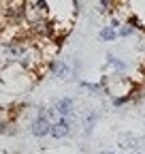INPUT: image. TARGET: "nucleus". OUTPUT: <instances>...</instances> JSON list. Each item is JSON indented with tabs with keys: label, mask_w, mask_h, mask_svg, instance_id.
Instances as JSON below:
<instances>
[{
	"label": "nucleus",
	"mask_w": 145,
	"mask_h": 154,
	"mask_svg": "<svg viewBox=\"0 0 145 154\" xmlns=\"http://www.w3.org/2000/svg\"><path fill=\"white\" fill-rule=\"evenodd\" d=\"M51 120H47L45 116H36V118L32 120V124H30V133L34 135V137H45V135H49L51 133Z\"/></svg>",
	"instance_id": "f257e3e1"
},
{
	"label": "nucleus",
	"mask_w": 145,
	"mask_h": 154,
	"mask_svg": "<svg viewBox=\"0 0 145 154\" xmlns=\"http://www.w3.org/2000/svg\"><path fill=\"white\" fill-rule=\"evenodd\" d=\"M70 126H72V122H70V118H64V116H60V118L51 124V137L53 139H64L66 135L70 133Z\"/></svg>",
	"instance_id": "f03ea898"
},
{
	"label": "nucleus",
	"mask_w": 145,
	"mask_h": 154,
	"mask_svg": "<svg viewBox=\"0 0 145 154\" xmlns=\"http://www.w3.org/2000/svg\"><path fill=\"white\" fill-rule=\"evenodd\" d=\"M53 109L58 111V116H64V118H70V116L75 113V101H72L70 96H64V99L56 101Z\"/></svg>",
	"instance_id": "7ed1b4c3"
},
{
	"label": "nucleus",
	"mask_w": 145,
	"mask_h": 154,
	"mask_svg": "<svg viewBox=\"0 0 145 154\" xmlns=\"http://www.w3.org/2000/svg\"><path fill=\"white\" fill-rule=\"evenodd\" d=\"M96 122H98V111H87V113L83 116V133H85V135H92Z\"/></svg>",
	"instance_id": "20e7f679"
},
{
	"label": "nucleus",
	"mask_w": 145,
	"mask_h": 154,
	"mask_svg": "<svg viewBox=\"0 0 145 154\" xmlns=\"http://www.w3.org/2000/svg\"><path fill=\"white\" fill-rule=\"evenodd\" d=\"M32 13L41 15V17H47V15H49V5H47V0H36V2H32Z\"/></svg>",
	"instance_id": "39448f33"
},
{
	"label": "nucleus",
	"mask_w": 145,
	"mask_h": 154,
	"mask_svg": "<svg viewBox=\"0 0 145 154\" xmlns=\"http://www.w3.org/2000/svg\"><path fill=\"white\" fill-rule=\"evenodd\" d=\"M51 71L56 73V77H66V75L70 73V66H68L64 60H60V62H53V64H51Z\"/></svg>",
	"instance_id": "423d86ee"
},
{
	"label": "nucleus",
	"mask_w": 145,
	"mask_h": 154,
	"mask_svg": "<svg viewBox=\"0 0 145 154\" xmlns=\"http://www.w3.org/2000/svg\"><path fill=\"white\" fill-rule=\"evenodd\" d=\"M100 41H107V43H111V41H115L117 38V30L115 28H111V26H105L102 30H100Z\"/></svg>",
	"instance_id": "0eeeda50"
},
{
	"label": "nucleus",
	"mask_w": 145,
	"mask_h": 154,
	"mask_svg": "<svg viewBox=\"0 0 145 154\" xmlns=\"http://www.w3.org/2000/svg\"><path fill=\"white\" fill-rule=\"evenodd\" d=\"M120 143H122V148H126V150H132V148L137 146V139H135L132 133H124V135H120Z\"/></svg>",
	"instance_id": "6e6552de"
},
{
	"label": "nucleus",
	"mask_w": 145,
	"mask_h": 154,
	"mask_svg": "<svg viewBox=\"0 0 145 154\" xmlns=\"http://www.w3.org/2000/svg\"><path fill=\"white\" fill-rule=\"evenodd\" d=\"M107 60H109V64H111L115 71H120V73H122V71H126V64L120 60V58H115V56H111V54H109V56H107Z\"/></svg>",
	"instance_id": "1a4fd4ad"
},
{
	"label": "nucleus",
	"mask_w": 145,
	"mask_h": 154,
	"mask_svg": "<svg viewBox=\"0 0 145 154\" xmlns=\"http://www.w3.org/2000/svg\"><path fill=\"white\" fill-rule=\"evenodd\" d=\"M132 96H135V92H130V94H122V96H115V99H113V105H115V107H122V105H126L128 101H132Z\"/></svg>",
	"instance_id": "9d476101"
},
{
	"label": "nucleus",
	"mask_w": 145,
	"mask_h": 154,
	"mask_svg": "<svg viewBox=\"0 0 145 154\" xmlns=\"http://www.w3.org/2000/svg\"><path fill=\"white\" fill-rule=\"evenodd\" d=\"M128 24H130V26H132L135 30H143V32H145V26L141 24V19H139L137 15H130V19H128Z\"/></svg>",
	"instance_id": "9b49d317"
},
{
	"label": "nucleus",
	"mask_w": 145,
	"mask_h": 154,
	"mask_svg": "<svg viewBox=\"0 0 145 154\" xmlns=\"http://www.w3.org/2000/svg\"><path fill=\"white\" fill-rule=\"evenodd\" d=\"M98 13H111V0H98Z\"/></svg>",
	"instance_id": "f8f14e48"
},
{
	"label": "nucleus",
	"mask_w": 145,
	"mask_h": 154,
	"mask_svg": "<svg viewBox=\"0 0 145 154\" xmlns=\"http://www.w3.org/2000/svg\"><path fill=\"white\" fill-rule=\"evenodd\" d=\"M117 34H120V36H132V34H135V28H132V26H122Z\"/></svg>",
	"instance_id": "ddd939ff"
},
{
	"label": "nucleus",
	"mask_w": 145,
	"mask_h": 154,
	"mask_svg": "<svg viewBox=\"0 0 145 154\" xmlns=\"http://www.w3.org/2000/svg\"><path fill=\"white\" fill-rule=\"evenodd\" d=\"M81 88H87V90H92V92H98L102 86L100 84H90V82H81Z\"/></svg>",
	"instance_id": "4468645a"
},
{
	"label": "nucleus",
	"mask_w": 145,
	"mask_h": 154,
	"mask_svg": "<svg viewBox=\"0 0 145 154\" xmlns=\"http://www.w3.org/2000/svg\"><path fill=\"white\" fill-rule=\"evenodd\" d=\"M4 133V122H0V135Z\"/></svg>",
	"instance_id": "2eb2a0df"
},
{
	"label": "nucleus",
	"mask_w": 145,
	"mask_h": 154,
	"mask_svg": "<svg viewBox=\"0 0 145 154\" xmlns=\"http://www.w3.org/2000/svg\"><path fill=\"white\" fill-rule=\"evenodd\" d=\"M100 154H113V152H100Z\"/></svg>",
	"instance_id": "dca6fc26"
}]
</instances>
